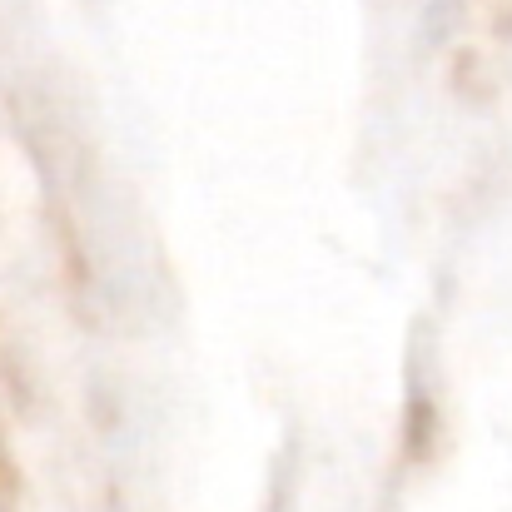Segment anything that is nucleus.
<instances>
[{
	"mask_svg": "<svg viewBox=\"0 0 512 512\" xmlns=\"http://www.w3.org/2000/svg\"><path fill=\"white\" fill-rule=\"evenodd\" d=\"M428 433H433V408L418 398V403L408 408V418H403V443L413 448V458L428 453Z\"/></svg>",
	"mask_w": 512,
	"mask_h": 512,
	"instance_id": "f257e3e1",
	"label": "nucleus"
}]
</instances>
